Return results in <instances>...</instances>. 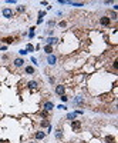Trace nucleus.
I'll return each instance as SVG.
<instances>
[{
	"mask_svg": "<svg viewBox=\"0 0 118 143\" xmlns=\"http://www.w3.org/2000/svg\"><path fill=\"white\" fill-rule=\"evenodd\" d=\"M1 14H3V17H6V19H11V17L14 16V10L10 7H4L1 10Z\"/></svg>",
	"mask_w": 118,
	"mask_h": 143,
	"instance_id": "f257e3e1",
	"label": "nucleus"
},
{
	"mask_svg": "<svg viewBox=\"0 0 118 143\" xmlns=\"http://www.w3.org/2000/svg\"><path fill=\"white\" fill-rule=\"evenodd\" d=\"M100 25L102 26V27H108V26L111 25V20L108 16H101L100 17Z\"/></svg>",
	"mask_w": 118,
	"mask_h": 143,
	"instance_id": "f03ea898",
	"label": "nucleus"
},
{
	"mask_svg": "<svg viewBox=\"0 0 118 143\" xmlns=\"http://www.w3.org/2000/svg\"><path fill=\"white\" fill-rule=\"evenodd\" d=\"M54 109V103L53 102H44L43 103V110H46V112H50V110H53Z\"/></svg>",
	"mask_w": 118,
	"mask_h": 143,
	"instance_id": "7ed1b4c3",
	"label": "nucleus"
},
{
	"mask_svg": "<svg viewBox=\"0 0 118 143\" xmlns=\"http://www.w3.org/2000/svg\"><path fill=\"white\" fill-rule=\"evenodd\" d=\"M56 94H59V96L66 94V86H63V84H57V86H56Z\"/></svg>",
	"mask_w": 118,
	"mask_h": 143,
	"instance_id": "20e7f679",
	"label": "nucleus"
},
{
	"mask_svg": "<svg viewBox=\"0 0 118 143\" xmlns=\"http://www.w3.org/2000/svg\"><path fill=\"white\" fill-rule=\"evenodd\" d=\"M71 127H73L74 132H78L81 129V122L80 120H71Z\"/></svg>",
	"mask_w": 118,
	"mask_h": 143,
	"instance_id": "39448f33",
	"label": "nucleus"
},
{
	"mask_svg": "<svg viewBox=\"0 0 118 143\" xmlns=\"http://www.w3.org/2000/svg\"><path fill=\"white\" fill-rule=\"evenodd\" d=\"M56 62H57L56 54H49V56H47V63H49L50 66H54V65H56Z\"/></svg>",
	"mask_w": 118,
	"mask_h": 143,
	"instance_id": "423d86ee",
	"label": "nucleus"
},
{
	"mask_svg": "<svg viewBox=\"0 0 118 143\" xmlns=\"http://www.w3.org/2000/svg\"><path fill=\"white\" fill-rule=\"evenodd\" d=\"M27 87H29L30 90H36V89L39 87V82H36V80H30V82H27Z\"/></svg>",
	"mask_w": 118,
	"mask_h": 143,
	"instance_id": "0eeeda50",
	"label": "nucleus"
},
{
	"mask_svg": "<svg viewBox=\"0 0 118 143\" xmlns=\"http://www.w3.org/2000/svg\"><path fill=\"white\" fill-rule=\"evenodd\" d=\"M13 65H14V67H21V66H24V60L21 57H17V59H14Z\"/></svg>",
	"mask_w": 118,
	"mask_h": 143,
	"instance_id": "6e6552de",
	"label": "nucleus"
},
{
	"mask_svg": "<svg viewBox=\"0 0 118 143\" xmlns=\"http://www.w3.org/2000/svg\"><path fill=\"white\" fill-rule=\"evenodd\" d=\"M73 103H74V104H77V106H83V104H84V97H81V96H77L76 99L73 100Z\"/></svg>",
	"mask_w": 118,
	"mask_h": 143,
	"instance_id": "1a4fd4ad",
	"label": "nucleus"
},
{
	"mask_svg": "<svg viewBox=\"0 0 118 143\" xmlns=\"http://www.w3.org/2000/svg\"><path fill=\"white\" fill-rule=\"evenodd\" d=\"M34 137H36L37 140H41V139H44V137H46V132L39 130V132H36V133H34Z\"/></svg>",
	"mask_w": 118,
	"mask_h": 143,
	"instance_id": "9d476101",
	"label": "nucleus"
},
{
	"mask_svg": "<svg viewBox=\"0 0 118 143\" xmlns=\"http://www.w3.org/2000/svg\"><path fill=\"white\" fill-rule=\"evenodd\" d=\"M46 43H47L49 46H51V44H57V43H59V39H57V37H47Z\"/></svg>",
	"mask_w": 118,
	"mask_h": 143,
	"instance_id": "9b49d317",
	"label": "nucleus"
},
{
	"mask_svg": "<svg viewBox=\"0 0 118 143\" xmlns=\"http://www.w3.org/2000/svg\"><path fill=\"white\" fill-rule=\"evenodd\" d=\"M1 42L4 43V44H11V43L14 42V37H11V36H7V37H3V39H1Z\"/></svg>",
	"mask_w": 118,
	"mask_h": 143,
	"instance_id": "f8f14e48",
	"label": "nucleus"
},
{
	"mask_svg": "<svg viewBox=\"0 0 118 143\" xmlns=\"http://www.w3.org/2000/svg\"><path fill=\"white\" fill-rule=\"evenodd\" d=\"M68 4L70 6H74V7H83L84 6L83 1H68Z\"/></svg>",
	"mask_w": 118,
	"mask_h": 143,
	"instance_id": "ddd939ff",
	"label": "nucleus"
},
{
	"mask_svg": "<svg viewBox=\"0 0 118 143\" xmlns=\"http://www.w3.org/2000/svg\"><path fill=\"white\" fill-rule=\"evenodd\" d=\"M24 72H26V75H34V67H31V66H26L24 67Z\"/></svg>",
	"mask_w": 118,
	"mask_h": 143,
	"instance_id": "4468645a",
	"label": "nucleus"
},
{
	"mask_svg": "<svg viewBox=\"0 0 118 143\" xmlns=\"http://www.w3.org/2000/svg\"><path fill=\"white\" fill-rule=\"evenodd\" d=\"M67 120H76V117H77V113L76 112H71V113H67Z\"/></svg>",
	"mask_w": 118,
	"mask_h": 143,
	"instance_id": "2eb2a0df",
	"label": "nucleus"
},
{
	"mask_svg": "<svg viewBox=\"0 0 118 143\" xmlns=\"http://www.w3.org/2000/svg\"><path fill=\"white\" fill-rule=\"evenodd\" d=\"M105 143H115V136H105Z\"/></svg>",
	"mask_w": 118,
	"mask_h": 143,
	"instance_id": "dca6fc26",
	"label": "nucleus"
},
{
	"mask_svg": "<svg viewBox=\"0 0 118 143\" xmlns=\"http://www.w3.org/2000/svg\"><path fill=\"white\" fill-rule=\"evenodd\" d=\"M56 139H57V140L63 139V130H61V129H57V130H56Z\"/></svg>",
	"mask_w": 118,
	"mask_h": 143,
	"instance_id": "f3484780",
	"label": "nucleus"
},
{
	"mask_svg": "<svg viewBox=\"0 0 118 143\" xmlns=\"http://www.w3.org/2000/svg\"><path fill=\"white\" fill-rule=\"evenodd\" d=\"M40 126H41V127H49V126H50V122H49L47 119H43L41 122H40Z\"/></svg>",
	"mask_w": 118,
	"mask_h": 143,
	"instance_id": "a211bd4d",
	"label": "nucleus"
},
{
	"mask_svg": "<svg viewBox=\"0 0 118 143\" xmlns=\"http://www.w3.org/2000/svg\"><path fill=\"white\" fill-rule=\"evenodd\" d=\"M44 52H46L47 54H53V47L49 46V44H46V46H44Z\"/></svg>",
	"mask_w": 118,
	"mask_h": 143,
	"instance_id": "6ab92c4d",
	"label": "nucleus"
},
{
	"mask_svg": "<svg viewBox=\"0 0 118 143\" xmlns=\"http://www.w3.org/2000/svg\"><path fill=\"white\" fill-rule=\"evenodd\" d=\"M16 12H17V13H23V12H26V6H24V4H20V6H17Z\"/></svg>",
	"mask_w": 118,
	"mask_h": 143,
	"instance_id": "aec40b11",
	"label": "nucleus"
},
{
	"mask_svg": "<svg viewBox=\"0 0 118 143\" xmlns=\"http://www.w3.org/2000/svg\"><path fill=\"white\" fill-rule=\"evenodd\" d=\"M26 50H27V53H31V52H34L36 49H34V46H33V44H30V43H29V44L26 46Z\"/></svg>",
	"mask_w": 118,
	"mask_h": 143,
	"instance_id": "412c9836",
	"label": "nucleus"
},
{
	"mask_svg": "<svg viewBox=\"0 0 118 143\" xmlns=\"http://www.w3.org/2000/svg\"><path fill=\"white\" fill-rule=\"evenodd\" d=\"M111 19H112V20H117L118 17H117V12H112V10H111L110 12V20Z\"/></svg>",
	"mask_w": 118,
	"mask_h": 143,
	"instance_id": "4be33fe9",
	"label": "nucleus"
},
{
	"mask_svg": "<svg viewBox=\"0 0 118 143\" xmlns=\"http://www.w3.org/2000/svg\"><path fill=\"white\" fill-rule=\"evenodd\" d=\"M39 115H40V116H41L43 119H47V117H49V112H46V110H43V112H40Z\"/></svg>",
	"mask_w": 118,
	"mask_h": 143,
	"instance_id": "5701e85b",
	"label": "nucleus"
},
{
	"mask_svg": "<svg viewBox=\"0 0 118 143\" xmlns=\"http://www.w3.org/2000/svg\"><path fill=\"white\" fill-rule=\"evenodd\" d=\"M47 25H49V27H53V26H56V22L54 20H50V22H47Z\"/></svg>",
	"mask_w": 118,
	"mask_h": 143,
	"instance_id": "b1692460",
	"label": "nucleus"
},
{
	"mask_svg": "<svg viewBox=\"0 0 118 143\" xmlns=\"http://www.w3.org/2000/svg\"><path fill=\"white\" fill-rule=\"evenodd\" d=\"M60 99H61V100H63V102H68V97H67V96H66V94H63V96H60Z\"/></svg>",
	"mask_w": 118,
	"mask_h": 143,
	"instance_id": "393cba45",
	"label": "nucleus"
},
{
	"mask_svg": "<svg viewBox=\"0 0 118 143\" xmlns=\"http://www.w3.org/2000/svg\"><path fill=\"white\" fill-rule=\"evenodd\" d=\"M112 67L115 69V70L118 69V62H117V60H114V62H112Z\"/></svg>",
	"mask_w": 118,
	"mask_h": 143,
	"instance_id": "a878e982",
	"label": "nucleus"
},
{
	"mask_svg": "<svg viewBox=\"0 0 118 143\" xmlns=\"http://www.w3.org/2000/svg\"><path fill=\"white\" fill-rule=\"evenodd\" d=\"M19 53H20L21 56H24V54H27V50H26V49H21V50H19Z\"/></svg>",
	"mask_w": 118,
	"mask_h": 143,
	"instance_id": "bb28decb",
	"label": "nucleus"
},
{
	"mask_svg": "<svg viewBox=\"0 0 118 143\" xmlns=\"http://www.w3.org/2000/svg\"><path fill=\"white\" fill-rule=\"evenodd\" d=\"M7 50V46L4 44V46H0V52H6Z\"/></svg>",
	"mask_w": 118,
	"mask_h": 143,
	"instance_id": "cd10ccee",
	"label": "nucleus"
},
{
	"mask_svg": "<svg viewBox=\"0 0 118 143\" xmlns=\"http://www.w3.org/2000/svg\"><path fill=\"white\" fill-rule=\"evenodd\" d=\"M59 4H68L67 0H59Z\"/></svg>",
	"mask_w": 118,
	"mask_h": 143,
	"instance_id": "c85d7f7f",
	"label": "nucleus"
},
{
	"mask_svg": "<svg viewBox=\"0 0 118 143\" xmlns=\"http://www.w3.org/2000/svg\"><path fill=\"white\" fill-rule=\"evenodd\" d=\"M59 109H60V110H67V106H64V104H60Z\"/></svg>",
	"mask_w": 118,
	"mask_h": 143,
	"instance_id": "c756f323",
	"label": "nucleus"
},
{
	"mask_svg": "<svg viewBox=\"0 0 118 143\" xmlns=\"http://www.w3.org/2000/svg\"><path fill=\"white\" fill-rule=\"evenodd\" d=\"M59 26H60V27H66V26H67V23H66V22H60Z\"/></svg>",
	"mask_w": 118,
	"mask_h": 143,
	"instance_id": "7c9ffc66",
	"label": "nucleus"
},
{
	"mask_svg": "<svg viewBox=\"0 0 118 143\" xmlns=\"http://www.w3.org/2000/svg\"><path fill=\"white\" fill-rule=\"evenodd\" d=\"M6 3H9V4H16V0H6Z\"/></svg>",
	"mask_w": 118,
	"mask_h": 143,
	"instance_id": "2f4dec72",
	"label": "nucleus"
},
{
	"mask_svg": "<svg viewBox=\"0 0 118 143\" xmlns=\"http://www.w3.org/2000/svg\"><path fill=\"white\" fill-rule=\"evenodd\" d=\"M31 62H33L34 65H36V66H37V65H39V63H37V59H36V57H31Z\"/></svg>",
	"mask_w": 118,
	"mask_h": 143,
	"instance_id": "473e14b6",
	"label": "nucleus"
},
{
	"mask_svg": "<svg viewBox=\"0 0 118 143\" xmlns=\"http://www.w3.org/2000/svg\"><path fill=\"white\" fill-rule=\"evenodd\" d=\"M104 4H105V6H107V4H112V1H111V0H105Z\"/></svg>",
	"mask_w": 118,
	"mask_h": 143,
	"instance_id": "72a5a7b5",
	"label": "nucleus"
},
{
	"mask_svg": "<svg viewBox=\"0 0 118 143\" xmlns=\"http://www.w3.org/2000/svg\"><path fill=\"white\" fill-rule=\"evenodd\" d=\"M44 14H46V12H40V13H39V16H40V19H43V16H44Z\"/></svg>",
	"mask_w": 118,
	"mask_h": 143,
	"instance_id": "f704fd0d",
	"label": "nucleus"
},
{
	"mask_svg": "<svg viewBox=\"0 0 118 143\" xmlns=\"http://www.w3.org/2000/svg\"><path fill=\"white\" fill-rule=\"evenodd\" d=\"M29 37H30V39H33V37H34V32H30V33H29Z\"/></svg>",
	"mask_w": 118,
	"mask_h": 143,
	"instance_id": "c9c22d12",
	"label": "nucleus"
},
{
	"mask_svg": "<svg viewBox=\"0 0 118 143\" xmlns=\"http://www.w3.org/2000/svg\"><path fill=\"white\" fill-rule=\"evenodd\" d=\"M41 23H43V19L39 17V19H37V25H41Z\"/></svg>",
	"mask_w": 118,
	"mask_h": 143,
	"instance_id": "e433bc0d",
	"label": "nucleus"
},
{
	"mask_svg": "<svg viewBox=\"0 0 118 143\" xmlns=\"http://www.w3.org/2000/svg\"><path fill=\"white\" fill-rule=\"evenodd\" d=\"M51 130H53V127H51V125H50V126H49V127H47V133H50V132H51Z\"/></svg>",
	"mask_w": 118,
	"mask_h": 143,
	"instance_id": "4c0bfd02",
	"label": "nucleus"
},
{
	"mask_svg": "<svg viewBox=\"0 0 118 143\" xmlns=\"http://www.w3.org/2000/svg\"><path fill=\"white\" fill-rule=\"evenodd\" d=\"M30 143H34V142H30Z\"/></svg>",
	"mask_w": 118,
	"mask_h": 143,
	"instance_id": "58836bf2",
	"label": "nucleus"
}]
</instances>
